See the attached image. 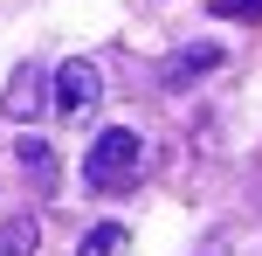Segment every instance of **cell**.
Here are the masks:
<instances>
[{"label": "cell", "instance_id": "2", "mask_svg": "<svg viewBox=\"0 0 262 256\" xmlns=\"http://www.w3.org/2000/svg\"><path fill=\"white\" fill-rule=\"evenodd\" d=\"M97 97H104V76H97V63H83V55H69V63H55L49 76V111L69 125H83L97 111Z\"/></svg>", "mask_w": 262, "mask_h": 256}, {"label": "cell", "instance_id": "6", "mask_svg": "<svg viewBox=\"0 0 262 256\" xmlns=\"http://www.w3.org/2000/svg\"><path fill=\"white\" fill-rule=\"evenodd\" d=\"M111 249H124V222H104L83 235V256H111Z\"/></svg>", "mask_w": 262, "mask_h": 256}, {"label": "cell", "instance_id": "5", "mask_svg": "<svg viewBox=\"0 0 262 256\" xmlns=\"http://www.w3.org/2000/svg\"><path fill=\"white\" fill-rule=\"evenodd\" d=\"M35 243H41L35 222H7V229H0V256H35Z\"/></svg>", "mask_w": 262, "mask_h": 256}, {"label": "cell", "instance_id": "4", "mask_svg": "<svg viewBox=\"0 0 262 256\" xmlns=\"http://www.w3.org/2000/svg\"><path fill=\"white\" fill-rule=\"evenodd\" d=\"M7 118H41V69L28 63V69H14V83H7Z\"/></svg>", "mask_w": 262, "mask_h": 256}, {"label": "cell", "instance_id": "7", "mask_svg": "<svg viewBox=\"0 0 262 256\" xmlns=\"http://www.w3.org/2000/svg\"><path fill=\"white\" fill-rule=\"evenodd\" d=\"M214 14H228V21H262V0H214Z\"/></svg>", "mask_w": 262, "mask_h": 256}, {"label": "cell", "instance_id": "8", "mask_svg": "<svg viewBox=\"0 0 262 256\" xmlns=\"http://www.w3.org/2000/svg\"><path fill=\"white\" fill-rule=\"evenodd\" d=\"M21 160L35 166V180H55V160H49V146H21Z\"/></svg>", "mask_w": 262, "mask_h": 256}, {"label": "cell", "instance_id": "3", "mask_svg": "<svg viewBox=\"0 0 262 256\" xmlns=\"http://www.w3.org/2000/svg\"><path fill=\"white\" fill-rule=\"evenodd\" d=\"M207 69H221V49H214V42H193V49H180V55L166 63V83L186 90V83H200Z\"/></svg>", "mask_w": 262, "mask_h": 256}, {"label": "cell", "instance_id": "1", "mask_svg": "<svg viewBox=\"0 0 262 256\" xmlns=\"http://www.w3.org/2000/svg\"><path fill=\"white\" fill-rule=\"evenodd\" d=\"M138 160H145L138 132L111 125V132H97V146L83 152V187H90V194H124L131 180H138Z\"/></svg>", "mask_w": 262, "mask_h": 256}]
</instances>
